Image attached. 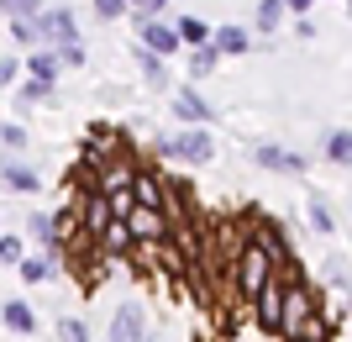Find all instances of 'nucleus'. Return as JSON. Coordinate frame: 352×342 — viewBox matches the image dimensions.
Returning <instances> with one entry per match:
<instances>
[{
  "mask_svg": "<svg viewBox=\"0 0 352 342\" xmlns=\"http://www.w3.org/2000/svg\"><path fill=\"white\" fill-rule=\"evenodd\" d=\"M142 43H147V53H174V47H179V32L174 27H147Z\"/></svg>",
  "mask_w": 352,
  "mask_h": 342,
  "instance_id": "1a4fd4ad",
  "label": "nucleus"
},
{
  "mask_svg": "<svg viewBox=\"0 0 352 342\" xmlns=\"http://www.w3.org/2000/svg\"><path fill=\"white\" fill-rule=\"evenodd\" d=\"M6 179H11L16 190H37V174H32V169H21V164H6Z\"/></svg>",
  "mask_w": 352,
  "mask_h": 342,
  "instance_id": "a211bd4d",
  "label": "nucleus"
},
{
  "mask_svg": "<svg viewBox=\"0 0 352 342\" xmlns=\"http://www.w3.org/2000/svg\"><path fill=\"white\" fill-rule=\"evenodd\" d=\"M179 37H190V43H206V27H200V21H184V27H179Z\"/></svg>",
  "mask_w": 352,
  "mask_h": 342,
  "instance_id": "393cba45",
  "label": "nucleus"
},
{
  "mask_svg": "<svg viewBox=\"0 0 352 342\" xmlns=\"http://www.w3.org/2000/svg\"><path fill=\"white\" fill-rule=\"evenodd\" d=\"M216 47H221V53H248V32H242V27H221Z\"/></svg>",
  "mask_w": 352,
  "mask_h": 342,
  "instance_id": "f8f14e48",
  "label": "nucleus"
},
{
  "mask_svg": "<svg viewBox=\"0 0 352 342\" xmlns=\"http://www.w3.org/2000/svg\"><path fill=\"white\" fill-rule=\"evenodd\" d=\"M163 153H179V158H190V164H206L210 158V137L206 132H190V137H168Z\"/></svg>",
  "mask_w": 352,
  "mask_h": 342,
  "instance_id": "7ed1b4c3",
  "label": "nucleus"
},
{
  "mask_svg": "<svg viewBox=\"0 0 352 342\" xmlns=\"http://www.w3.org/2000/svg\"><path fill=\"white\" fill-rule=\"evenodd\" d=\"M137 342H158V332H142V337H137Z\"/></svg>",
  "mask_w": 352,
  "mask_h": 342,
  "instance_id": "c85d7f7f",
  "label": "nucleus"
},
{
  "mask_svg": "<svg viewBox=\"0 0 352 342\" xmlns=\"http://www.w3.org/2000/svg\"><path fill=\"white\" fill-rule=\"evenodd\" d=\"M310 311H316V295H310V290H284V306H279V332L289 337V332L300 327V321H305Z\"/></svg>",
  "mask_w": 352,
  "mask_h": 342,
  "instance_id": "f03ea898",
  "label": "nucleus"
},
{
  "mask_svg": "<svg viewBox=\"0 0 352 342\" xmlns=\"http://www.w3.org/2000/svg\"><path fill=\"white\" fill-rule=\"evenodd\" d=\"M279 306H284V284H263L258 290V321L268 332H279Z\"/></svg>",
  "mask_w": 352,
  "mask_h": 342,
  "instance_id": "39448f33",
  "label": "nucleus"
},
{
  "mask_svg": "<svg viewBox=\"0 0 352 342\" xmlns=\"http://www.w3.org/2000/svg\"><path fill=\"white\" fill-rule=\"evenodd\" d=\"M236 253H242V258H236V290H242V295H258V290L268 284V264H274V258H268L258 242L236 248Z\"/></svg>",
  "mask_w": 352,
  "mask_h": 342,
  "instance_id": "f257e3e1",
  "label": "nucleus"
},
{
  "mask_svg": "<svg viewBox=\"0 0 352 342\" xmlns=\"http://www.w3.org/2000/svg\"><path fill=\"white\" fill-rule=\"evenodd\" d=\"M258 164L274 169V174H300L305 158H300V153H284V148H258Z\"/></svg>",
  "mask_w": 352,
  "mask_h": 342,
  "instance_id": "6e6552de",
  "label": "nucleus"
},
{
  "mask_svg": "<svg viewBox=\"0 0 352 342\" xmlns=\"http://www.w3.org/2000/svg\"><path fill=\"white\" fill-rule=\"evenodd\" d=\"M179 116H184V121H206L210 111H206V100H200V95H190V89H184V95H179Z\"/></svg>",
  "mask_w": 352,
  "mask_h": 342,
  "instance_id": "ddd939ff",
  "label": "nucleus"
},
{
  "mask_svg": "<svg viewBox=\"0 0 352 342\" xmlns=\"http://www.w3.org/2000/svg\"><path fill=\"white\" fill-rule=\"evenodd\" d=\"M47 274H53V264H47V258H27V264H21V279H47Z\"/></svg>",
  "mask_w": 352,
  "mask_h": 342,
  "instance_id": "aec40b11",
  "label": "nucleus"
},
{
  "mask_svg": "<svg viewBox=\"0 0 352 342\" xmlns=\"http://www.w3.org/2000/svg\"><path fill=\"white\" fill-rule=\"evenodd\" d=\"M121 222H126V232H132V237H158V232H163L158 211H147V206H132Z\"/></svg>",
  "mask_w": 352,
  "mask_h": 342,
  "instance_id": "0eeeda50",
  "label": "nucleus"
},
{
  "mask_svg": "<svg viewBox=\"0 0 352 342\" xmlns=\"http://www.w3.org/2000/svg\"><path fill=\"white\" fill-rule=\"evenodd\" d=\"M142 337V306H121L111 321V342H137Z\"/></svg>",
  "mask_w": 352,
  "mask_h": 342,
  "instance_id": "20e7f679",
  "label": "nucleus"
},
{
  "mask_svg": "<svg viewBox=\"0 0 352 342\" xmlns=\"http://www.w3.org/2000/svg\"><path fill=\"white\" fill-rule=\"evenodd\" d=\"M347 153H352L347 132H331V137H326V158H331V164H347Z\"/></svg>",
  "mask_w": 352,
  "mask_h": 342,
  "instance_id": "4468645a",
  "label": "nucleus"
},
{
  "mask_svg": "<svg viewBox=\"0 0 352 342\" xmlns=\"http://www.w3.org/2000/svg\"><path fill=\"white\" fill-rule=\"evenodd\" d=\"M279 11H284V0H263V6H258V21H263V27H279Z\"/></svg>",
  "mask_w": 352,
  "mask_h": 342,
  "instance_id": "412c9836",
  "label": "nucleus"
},
{
  "mask_svg": "<svg viewBox=\"0 0 352 342\" xmlns=\"http://www.w3.org/2000/svg\"><path fill=\"white\" fill-rule=\"evenodd\" d=\"M142 69H147V79H153V85H163V69H158V58H153V53L142 58Z\"/></svg>",
  "mask_w": 352,
  "mask_h": 342,
  "instance_id": "a878e982",
  "label": "nucleus"
},
{
  "mask_svg": "<svg viewBox=\"0 0 352 342\" xmlns=\"http://www.w3.org/2000/svg\"><path fill=\"white\" fill-rule=\"evenodd\" d=\"M43 6V0H0V11H11V16H32Z\"/></svg>",
  "mask_w": 352,
  "mask_h": 342,
  "instance_id": "4be33fe9",
  "label": "nucleus"
},
{
  "mask_svg": "<svg viewBox=\"0 0 352 342\" xmlns=\"http://www.w3.org/2000/svg\"><path fill=\"white\" fill-rule=\"evenodd\" d=\"M32 37H37V43H63V37H74V32H69V16H63V11L37 16V21H32Z\"/></svg>",
  "mask_w": 352,
  "mask_h": 342,
  "instance_id": "423d86ee",
  "label": "nucleus"
},
{
  "mask_svg": "<svg viewBox=\"0 0 352 342\" xmlns=\"http://www.w3.org/2000/svg\"><path fill=\"white\" fill-rule=\"evenodd\" d=\"M195 74H210V69H216V53H210V47H200V53H195V63H190Z\"/></svg>",
  "mask_w": 352,
  "mask_h": 342,
  "instance_id": "b1692460",
  "label": "nucleus"
},
{
  "mask_svg": "<svg viewBox=\"0 0 352 342\" xmlns=\"http://www.w3.org/2000/svg\"><path fill=\"white\" fill-rule=\"evenodd\" d=\"M58 342H89L85 321H58Z\"/></svg>",
  "mask_w": 352,
  "mask_h": 342,
  "instance_id": "6ab92c4d",
  "label": "nucleus"
},
{
  "mask_svg": "<svg viewBox=\"0 0 352 342\" xmlns=\"http://www.w3.org/2000/svg\"><path fill=\"white\" fill-rule=\"evenodd\" d=\"M132 200H137V206H147V211H158L163 206V184L153 174H142V179H137V190H132Z\"/></svg>",
  "mask_w": 352,
  "mask_h": 342,
  "instance_id": "9d476101",
  "label": "nucleus"
},
{
  "mask_svg": "<svg viewBox=\"0 0 352 342\" xmlns=\"http://www.w3.org/2000/svg\"><path fill=\"white\" fill-rule=\"evenodd\" d=\"M0 264H21V242L16 237H0Z\"/></svg>",
  "mask_w": 352,
  "mask_h": 342,
  "instance_id": "5701e85b",
  "label": "nucleus"
},
{
  "mask_svg": "<svg viewBox=\"0 0 352 342\" xmlns=\"http://www.w3.org/2000/svg\"><path fill=\"white\" fill-rule=\"evenodd\" d=\"M289 337H294V342H326V321H321L316 311H310L305 321H300V327L289 332Z\"/></svg>",
  "mask_w": 352,
  "mask_h": 342,
  "instance_id": "9b49d317",
  "label": "nucleus"
},
{
  "mask_svg": "<svg viewBox=\"0 0 352 342\" xmlns=\"http://www.w3.org/2000/svg\"><path fill=\"white\" fill-rule=\"evenodd\" d=\"M6 327H11V332H32L37 321H32V311H27V306H6Z\"/></svg>",
  "mask_w": 352,
  "mask_h": 342,
  "instance_id": "2eb2a0df",
  "label": "nucleus"
},
{
  "mask_svg": "<svg viewBox=\"0 0 352 342\" xmlns=\"http://www.w3.org/2000/svg\"><path fill=\"white\" fill-rule=\"evenodd\" d=\"M53 74H58V58H47V53H37V58H32V79H37V85H47Z\"/></svg>",
  "mask_w": 352,
  "mask_h": 342,
  "instance_id": "dca6fc26",
  "label": "nucleus"
},
{
  "mask_svg": "<svg viewBox=\"0 0 352 342\" xmlns=\"http://www.w3.org/2000/svg\"><path fill=\"white\" fill-rule=\"evenodd\" d=\"M289 11H310V0H289Z\"/></svg>",
  "mask_w": 352,
  "mask_h": 342,
  "instance_id": "cd10ccee",
  "label": "nucleus"
},
{
  "mask_svg": "<svg viewBox=\"0 0 352 342\" xmlns=\"http://www.w3.org/2000/svg\"><path fill=\"white\" fill-rule=\"evenodd\" d=\"M95 11H100V16H116V11H121V0H95Z\"/></svg>",
  "mask_w": 352,
  "mask_h": 342,
  "instance_id": "bb28decb",
  "label": "nucleus"
},
{
  "mask_svg": "<svg viewBox=\"0 0 352 342\" xmlns=\"http://www.w3.org/2000/svg\"><path fill=\"white\" fill-rule=\"evenodd\" d=\"M310 226H316V232H331V226H337V216H331V206H326V200H316V206H310Z\"/></svg>",
  "mask_w": 352,
  "mask_h": 342,
  "instance_id": "f3484780",
  "label": "nucleus"
}]
</instances>
